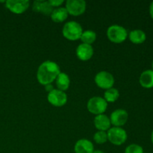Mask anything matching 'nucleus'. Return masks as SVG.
<instances>
[{"instance_id": "obj_1", "label": "nucleus", "mask_w": 153, "mask_h": 153, "mask_svg": "<svg viewBox=\"0 0 153 153\" xmlns=\"http://www.w3.org/2000/svg\"><path fill=\"white\" fill-rule=\"evenodd\" d=\"M60 73V67L56 63L51 61H44L37 70V80L39 83L46 86L55 80Z\"/></svg>"}, {"instance_id": "obj_2", "label": "nucleus", "mask_w": 153, "mask_h": 153, "mask_svg": "<svg viewBox=\"0 0 153 153\" xmlns=\"http://www.w3.org/2000/svg\"><path fill=\"white\" fill-rule=\"evenodd\" d=\"M83 29L79 22L76 21H70L64 25L62 29L63 35L70 40H76L80 39Z\"/></svg>"}, {"instance_id": "obj_3", "label": "nucleus", "mask_w": 153, "mask_h": 153, "mask_svg": "<svg viewBox=\"0 0 153 153\" xmlns=\"http://www.w3.org/2000/svg\"><path fill=\"white\" fill-rule=\"evenodd\" d=\"M109 40L115 43H123L128 37V32L124 27L119 25H111L107 31Z\"/></svg>"}, {"instance_id": "obj_4", "label": "nucleus", "mask_w": 153, "mask_h": 153, "mask_svg": "<svg viewBox=\"0 0 153 153\" xmlns=\"http://www.w3.org/2000/svg\"><path fill=\"white\" fill-rule=\"evenodd\" d=\"M88 111L96 115L102 114L108 107L107 102L104 98L100 97H94L90 99L87 105Z\"/></svg>"}, {"instance_id": "obj_5", "label": "nucleus", "mask_w": 153, "mask_h": 153, "mask_svg": "<svg viewBox=\"0 0 153 153\" xmlns=\"http://www.w3.org/2000/svg\"><path fill=\"white\" fill-rule=\"evenodd\" d=\"M108 140L113 144L120 146L127 140L126 131L120 127H112L107 132Z\"/></svg>"}, {"instance_id": "obj_6", "label": "nucleus", "mask_w": 153, "mask_h": 153, "mask_svg": "<svg viewBox=\"0 0 153 153\" xmlns=\"http://www.w3.org/2000/svg\"><path fill=\"white\" fill-rule=\"evenodd\" d=\"M95 82L97 86L102 89H109L113 88L114 84V78L111 73L107 71H101L97 74L95 77Z\"/></svg>"}, {"instance_id": "obj_7", "label": "nucleus", "mask_w": 153, "mask_h": 153, "mask_svg": "<svg viewBox=\"0 0 153 153\" xmlns=\"http://www.w3.org/2000/svg\"><path fill=\"white\" fill-rule=\"evenodd\" d=\"M66 9L70 14L79 16L85 11L86 2L84 0H67Z\"/></svg>"}, {"instance_id": "obj_8", "label": "nucleus", "mask_w": 153, "mask_h": 153, "mask_svg": "<svg viewBox=\"0 0 153 153\" xmlns=\"http://www.w3.org/2000/svg\"><path fill=\"white\" fill-rule=\"evenodd\" d=\"M48 101L52 105L56 107H61L67 103V97L64 91L54 89L48 94Z\"/></svg>"}, {"instance_id": "obj_9", "label": "nucleus", "mask_w": 153, "mask_h": 153, "mask_svg": "<svg viewBox=\"0 0 153 153\" xmlns=\"http://www.w3.org/2000/svg\"><path fill=\"white\" fill-rule=\"evenodd\" d=\"M5 5L12 13L20 14L24 13L29 7V1L27 0H8L5 1Z\"/></svg>"}, {"instance_id": "obj_10", "label": "nucleus", "mask_w": 153, "mask_h": 153, "mask_svg": "<svg viewBox=\"0 0 153 153\" xmlns=\"http://www.w3.org/2000/svg\"><path fill=\"white\" fill-rule=\"evenodd\" d=\"M128 117V114L126 111L123 109H117L111 114V123L113 124L115 127H120L127 122Z\"/></svg>"}, {"instance_id": "obj_11", "label": "nucleus", "mask_w": 153, "mask_h": 153, "mask_svg": "<svg viewBox=\"0 0 153 153\" xmlns=\"http://www.w3.org/2000/svg\"><path fill=\"white\" fill-rule=\"evenodd\" d=\"M32 9L34 11L41 13L44 15H51L53 11V7L49 1L37 0L33 3Z\"/></svg>"}, {"instance_id": "obj_12", "label": "nucleus", "mask_w": 153, "mask_h": 153, "mask_svg": "<svg viewBox=\"0 0 153 153\" xmlns=\"http://www.w3.org/2000/svg\"><path fill=\"white\" fill-rule=\"evenodd\" d=\"M76 55L82 61H88L92 58L94 55V49L91 45L82 43L76 49Z\"/></svg>"}, {"instance_id": "obj_13", "label": "nucleus", "mask_w": 153, "mask_h": 153, "mask_svg": "<svg viewBox=\"0 0 153 153\" xmlns=\"http://www.w3.org/2000/svg\"><path fill=\"white\" fill-rule=\"evenodd\" d=\"M74 150L76 153H93L94 147L90 140L87 139H81L75 144Z\"/></svg>"}, {"instance_id": "obj_14", "label": "nucleus", "mask_w": 153, "mask_h": 153, "mask_svg": "<svg viewBox=\"0 0 153 153\" xmlns=\"http://www.w3.org/2000/svg\"><path fill=\"white\" fill-rule=\"evenodd\" d=\"M111 120L110 118L108 117L105 114L97 115L94 119V125L96 128L100 131H104L109 129L111 127Z\"/></svg>"}, {"instance_id": "obj_15", "label": "nucleus", "mask_w": 153, "mask_h": 153, "mask_svg": "<svg viewBox=\"0 0 153 153\" xmlns=\"http://www.w3.org/2000/svg\"><path fill=\"white\" fill-rule=\"evenodd\" d=\"M140 84L145 88H153V71L152 70H145L140 76Z\"/></svg>"}, {"instance_id": "obj_16", "label": "nucleus", "mask_w": 153, "mask_h": 153, "mask_svg": "<svg viewBox=\"0 0 153 153\" xmlns=\"http://www.w3.org/2000/svg\"><path fill=\"white\" fill-rule=\"evenodd\" d=\"M68 12H67L66 7H57L54 9L51 14V18L52 20L55 22H62L65 20L68 16Z\"/></svg>"}, {"instance_id": "obj_17", "label": "nucleus", "mask_w": 153, "mask_h": 153, "mask_svg": "<svg viewBox=\"0 0 153 153\" xmlns=\"http://www.w3.org/2000/svg\"><path fill=\"white\" fill-rule=\"evenodd\" d=\"M56 85L60 91H65L70 87V80L68 75L64 73H60L58 77L56 78Z\"/></svg>"}, {"instance_id": "obj_18", "label": "nucleus", "mask_w": 153, "mask_h": 153, "mask_svg": "<svg viewBox=\"0 0 153 153\" xmlns=\"http://www.w3.org/2000/svg\"><path fill=\"white\" fill-rule=\"evenodd\" d=\"M128 37H129L130 40L133 43H135V44L143 43L146 40V34H145L144 31L140 29H135L131 31L129 33Z\"/></svg>"}, {"instance_id": "obj_19", "label": "nucleus", "mask_w": 153, "mask_h": 153, "mask_svg": "<svg viewBox=\"0 0 153 153\" xmlns=\"http://www.w3.org/2000/svg\"><path fill=\"white\" fill-rule=\"evenodd\" d=\"M80 39L83 42V43L91 45L93 43L95 42L96 39H97V34L94 31L87 30V31L82 32Z\"/></svg>"}, {"instance_id": "obj_20", "label": "nucleus", "mask_w": 153, "mask_h": 153, "mask_svg": "<svg viewBox=\"0 0 153 153\" xmlns=\"http://www.w3.org/2000/svg\"><path fill=\"white\" fill-rule=\"evenodd\" d=\"M119 91L116 88H111L106 90L104 94V99L106 102H114L119 98Z\"/></svg>"}, {"instance_id": "obj_21", "label": "nucleus", "mask_w": 153, "mask_h": 153, "mask_svg": "<svg viewBox=\"0 0 153 153\" xmlns=\"http://www.w3.org/2000/svg\"><path fill=\"white\" fill-rule=\"evenodd\" d=\"M94 141L99 144H103L108 140V134L106 131H99L94 136Z\"/></svg>"}, {"instance_id": "obj_22", "label": "nucleus", "mask_w": 153, "mask_h": 153, "mask_svg": "<svg viewBox=\"0 0 153 153\" xmlns=\"http://www.w3.org/2000/svg\"><path fill=\"white\" fill-rule=\"evenodd\" d=\"M125 153H143V149L139 145L132 143L126 148Z\"/></svg>"}, {"instance_id": "obj_23", "label": "nucleus", "mask_w": 153, "mask_h": 153, "mask_svg": "<svg viewBox=\"0 0 153 153\" xmlns=\"http://www.w3.org/2000/svg\"><path fill=\"white\" fill-rule=\"evenodd\" d=\"M49 1L52 7H58L64 3L63 0H50Z\"/></svg>"}, {"instance_id": "obj_24", "label": "nucleus", "mask_w": 153, "mask_h": 153, "mask_svg": "<svg viewBox=\"0 0 153 153\" xmlns=\"http://www.w3.org/2000/svg\"><path fill=\"white\" fill-rule=\"evenodd\" d=\"M45 89H46V91H48V92H51L52 91H53V86H52L51 84H49V85H47L45 86Z\"/></svg>"}, {"instance_id": "obj_25", "label": "nucleus", "mask_w": 153, "mask_h": 153, "mask_svg": "<svg viewBox=\"0 0 153 153\" xmlns=\"http://www.w3.org/2000/svg\"><path fill=\"white\" fill-rule=\"evenodd\" d=\"M149 13H150L151 17L153 19V1L150 4V6H149Z\"/></svg>"}, {"instance_id": "obj_26", "label": "nucleus", "mask_w": 153, "mask_h": 153, "mask_svg": "<svg viewBox=\"0 0 153 153\" xmlns=\"http://www.w3.org/2000/svg\"><path fill=\"white\" fill-rule=\"evenodd\" d=\"M93 153H105V152H103V151H101V150H94Z\"/></svg>"}, {"instance_id": "obj_27", "label": "nucleus", "mask_w": 153, "mask_h": 153, "mask_svg": "<svg viewBox=\"0 0 153 153\" xmlns=\"http://www.w3.org/2000/svg\"><path fill=\"white\" fill-rule=\"evenodd\" d=\"M151 140H152V143H153V131H152V135H151Z\"/></svg>"}, {"instance_id": "obj_28", "label": "nucleus", "mask_w": 153, "mask_h": 153, "mask_svg": "<svg viewBox=\"0 0 153 153\" xmlns=\"http://www.w3.org/2000/svg\"><path fill=\"white\" fill-rule=\"evenodd\" d=\"M152 71H153V61H152Z\"/></svg>"}]
</instances>
